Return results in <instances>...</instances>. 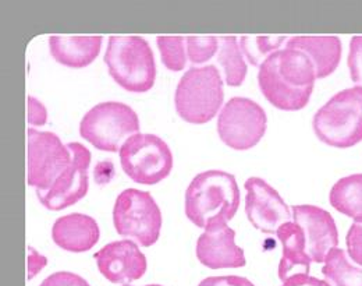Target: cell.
Wrapping results in <instances>:
<instances>
[{
    "mask_svg": "<svg viewBox=\"0 0 362 286\" xmlns=\"http://www.w3.org/2000/svg\"><path fill=\"white\" fill-rule=\"evenodd\" d=\"M317 74L310 57L297 49L274 52L259 67L258 84L264 96L280 110L304 109L314 91Z\"/></svg>",
    "mask_w": 362,
    "mask_h": 286,
    "instance_id": "1",
    "label": "cell"
},
{
    "mask_svg": "<svg viewBox=\"0 0 362 286\" xmlns=\"http://www.w3.org/2000/svg\"><path fill=\"white\" fill-rule=\"evenodd\" d=\"M240 189L235 178L223 171L197 175L185 191L187 218L198 228L223 225L234 218L240 207Z\"/></svg>",
    "mask_w": 362,
    "mask_h": 286,
    "instance_id": "2",
    "label": "cell"
},
{
    "mask_svg": "<svg viewBox=\"0 0 362 286\" xmlns=\"http://www.w3.org/2000/svg\"><path fill=\"white\" fill-rule=\"evenodd\" d=\"M105 63L112 79L129 93H148L155 86L153 52L142 37H109Z\"/></svg>",
    "mask_w": 362,
    "mask_h": 286,
    "instance_id": "3",
    "label": "cell"
},
{
    "mask_svg": "<svg viewBox=\"0 0 362 286\" xmlns=\"http://www.w3.org/2000/svg\"><path fill=\"white\" fill-rule=\"evenodd\" d=\"M314 133L326 145L351 148L362 142V87L332 96L314 116Z\"/></svg>",
    "mask_w": 362,
    "mask_h": 286,
    "instance_id": "4",
    "label": "cell"
},
{
    "mask_svg": "<svg viewBox=\"0 0 362 286\" xmlns=\"http://www.w3.org/2000/svg\"><path fill=\"white\" fill-rule=\"evenodd\" d=\"M223 80L216 66L191 67L176 90L175 103L181 119L192 125L211 122L223 105Z\"/></svg>",
    "mask_w": 362,
    "mask_h": 286,
    "instance_id": "5",
    "label": "cell"
},
{
    "mask_svg": "<svg viewBox=\"0 0 362 286\" xmlns=\"http://www.w3.org/2000/svg\"><path fill=\"white\" fill-rule=\"evenodd\" d=\"M136 112L122 102H102L90 108L80 123V136L106 152H120L129 139L139 133Z\"/></svg>",
    "mask_w": 362,
    "mask_h": 286,
    "instance_id": "6",
    "label": "cell"
},
{
    "mask_svg": "<svg viewBox=\"0 0 362 286\" xmlns=\"http://www.w3.org/2000/svg\"><path fill=\"white\" fill-rule=\"evenodd\" d=\"M162 212L148 191L127 189L116 198L113 224L120 236L133 239L142 247L153 246L160 236Z\"/></svg>",
    "mask_w": 362,
    "mask_h": 286,
    "instance_id": "7",
    "label": "cell"
},
{
    "mask_svg": "<svg viewBox=\"0 0 362 286\" xmlns=\"http://www.w3.org/2000/svg\"><path fill=\"white\" fill-rule=\"evenodd\" d=\"M119 155L124 173L139 185H158L173 169V154L169 145L155 135L138 133L126 142Z\"/></svg>",
    "mask_w": 362,
    "mask_h": 286,
    "instance_id": "8",
    "label": "cell"
},
{
    "mask_svg": "<svg viewBox=\"0 0 362 286\" xmlns=\"http://www.w3.org/2000/svg\"><path fill=\"white\" fill-rule=\"evenodd\" d=\"M27 183L35 191L49 190L69 169L73 154L50 132L30 127L27 132Z\"/></svg>",
    "mask_w": 362,
    "mask_h": 286,
    "instance_id": "9",
    "label": "cell"
},
{
    "mask_svg": "<svg viewBox=\"0 0 362 286\" xmlns=\"http://www.w3.org/2000/svg\"><path fill=\"white\" fill-rule=\"evenodd\" d=\"M218 135L235 151H247L262 140L268 127L267 112L252 99L235 96L222 108L218 118Z\"/></svg>",
    "mask_w": 362,
    "mask_h": 286,
    "instance_id": "10",
    "label": "cell"
},
{
    "mask_svg": "<svg viewBox=\"0 0 362 286\" xmlns=\"http://www.w3.org/2000/svg\"><path fill=\"white\" fill-rule=\"evenodd\" d=\"M73 161L69 169L46 191H37L41 204L49 211H62L84 198L90 188V152L80 143H69Z\"/></svg>",
    "mask_w": 362,
    "mask_h": 286,
    "instance_id": "11",
    "label": "cell"
},
{
    "mask_svg": "<svg viewBox=\"0 0 362 286\" xmlns=\"http://www.w3.org/2000/svg\"><path fill=\"white\" fill-rule=\"evenodd\" d=\"M245 214L252 227L262 234L276 235L291 222L293 212L280 194L261 178H250L245 185Z\"/></svg>",
    "mask_w": 362,
    "mask_h": 286,
    "instance_id": "12",
    "label": "cell"
},
{
    "mask_svg": "<svg viewBox=\"0 0 362 286\" xmlns=\"http://www.w3.org/2000/svg\"><path fill=\"white\" fill-rule=\"evenodd\" d=\"M99 273L112 284L130 285L146 273V258L130 239L106 244L93 254Z\"/></svg>",
    "mask_w": 362,
    "mask_h": 286,
    "instance_id": "13",
    "label": "cell"
},
{
    "mask_svg": "<svg viewBox=\"0 0 362 286\" xmlns=\"http://www.w3.org/2000/svg\"><path fill=\"white\" fill-rule=\"evenodd\" d=\"M293 219L301 228L305 250L313 263H325L326 256L339 246V232L333 217L317 205H294Z\"/></svg>",
    "mask_w": 362,
    "mask_h": 286,
    "instance_id": "14",
    "label": "cell"
},
{
    "mask_svg": "<svg viewBox=\"0 0 362 286\" xmlns=\"http://www.w3.org/2000/svg\"><path fill=\"white\" fill-rule=\"evenodd\" d=\"M234 238L235 232L227 224L206 228L197 241L199 263L211 270L244 267L247 263L244 250L235 244Z\"/></svg>",
    "mask_w": 362,
    "mask_h": 286,
    "instance_id": "15",
    "label": "cell"
},
{
    "mask_svg": "<svg viewBox=\"0 0 362 286\" xmlns=\"http://www.w3.org/2000/svg\"><path fill=\"white\" fill-rule=\"evenodd\" d=\"M100 231L96 221L84 214H69L53 224L52 239L60 248L70 253H86L99 240Z\"/></svg>",
    "mask_w": 362,
    "mask_h": 286,
    "instance_id": "16",
    "label": "cell"
},
{
    "mask_svg": "<svg viewBox=\"0 0 362 286\" xmlns=\"http://www.w3.org/2000/svg\"><path fill=\"white\" fill-rule=\"evenodd\" d=\"M100 35H52L49 49L52 57L67 67L83 69L99 56Z\"/></svg>",
    "mask_w": 362,
    "mask_h": 286,
    "instance_id": "17",
    "label": "cell"
},
{
    "mask_svg": "<svg viewBox=\"0 0 362 286\" xmlns=\"http://www.w3.org/2000/svg\"><path fill=\"white\" fill-rule=\"evenodd\" d=\"M286 48L304 52L315 67L317 79H325L334 73L341 59V41L339 37H291Z\"/></svg>",
    "mask_w": 362,
    "mask_h": 286,
    "instance_id": "18",
    "label": "cell"
},
{
    "mask_svg": "<svg viewBox=\"0 0 362 286\" xmlns=\"http://www.w3.org/2000/svg\"><path fill=\"white\" fill-rule=\"evenodd\" d=\"M276 236L281 241L283 256L279 264V278L281 282L300 274H310L311 258L305 250V239L296 222L284 224Z\"/></svg>",
    "mask_w": 362,
    "mask_h": 286,
    "instance_id": "19",
    "label": "cell"
},
{
    "mask_svg": "<svg viewBox=\"0 0 362 286\" xmlns=\"http://www.w3.org/2000/svg\"><path fill=\"white\" fill-rule=\"evenodd\" d=\"M332 207L356 222H362V173L341 178L329 194Z\"/></svg>",
    "mask_w": 362,
    "mask_h": 286,
    "instance_id": "20",
    "label": "cell"
},
{
    "mask_svg": "<svg viewBox=\"0 0 362 286\" xmlns=\"http://www.w3.org/2000/svg\"><path fill=\"white\" fill-rule=\"evenodd\" d=\"M322 274L330 286H362V267L353 264L349 254L339 247L326 256Z\"/></svg>",
    "mask_w": 362,
    "mask_h": 286,
    "instance_id": "21",
    "label": "cell"
},
{
    "mask_svg": "<svg viewBox=\"0 0 362 286\" xmlns=\"http://www.w3.org/2000/svg\"><path fill=\"white\" fill-rule=\"evenodd\" d=\"M218 62L226 77L227 86L240 87L247 76V63L235 37H219Z\"/></svg>",
    "mask_w": 362,
    "mask_h": 286,
    "instance_id": "22",
    "label": "cell"
},
{
    "mask_svg": "<svg viewBox=\"0 0 362 286\" xmlns=\"http://www.w3.org/2000/svg\"><path fill=\"white\" fill-rule=\"evenodd\" d=\"M287 42V37L284 35H264V37H251L244 35L240 38V48L244 53L245 59L252 64L261 67V64L273 55L274 52Z\"/></svg>",
    "mask_w": 362,
    "mask_h": 286,
    "instance_id": "23",
    "label": "cell"
},
{
    "mask_svg": "<svg viewBox=\"0 0 362 286\" xmlns=\"http://www.w3.org/2000/svg\"><path fill=\"white\" fill-rule=\"evenodd\" d=\"M158 48L160 50L162 63L170 72H181L187 64V49L185 38L173 35V37H158Z\"/></svg>",
    "mask_w": 362,
    "mask_h": 286,
    "instance_id": "24",
    "label": "cell"
},
{
    "mask_svg": "<svg viewBox=\"0 0 362 286\" xmlns=\"http://www.w3.org/2000/svg\"><path fill=\"white\" fill-rule=\"evenodd\" d=\"M187 56L191 63L202 64L209 62L219 50V37H185Z\"/></svg>",
    "mask_w": 362,
    "mask_h": 286,
    "instance_id": "25",
    "label": "cell"
},
{
    "mask_svg": "<svg viewBox=\"0 0 362 286\" xmlns=\"http://www.w3.org/2000/svg\"><path fill=\"white\" fill-rule=\"evenodd\" d=\"M347 64L351 80L362 87V35H356L351 38Z\"/></svg>",
    "mask_w": 362,
    "mask_h": 286,
    "instance_id": "26",
    "label": "cell"
},
{
    "mask_svg": "<svg viewBox=\"0 0 362 286\" xmlns=\"http://www.w3.org/2000/svg\"><path fill=\"white\" fill-rule=\"evenodd\" d=\"M346 244L351 260L362 267V222H354L346 236Z\"/></svg>",
    "mask_w": 362,
    "mask_h": 286,
    "instance_id": "27",
    "label": "cell"
},
{
    "mask_svg": "<svg viewBox=\"0 0 362 286\" xmlns=\"http://www.w3.org/2000/svg\"><path fill=\"white\" fill-rule=\"evenodd\" d=\"M40 286H90L83 277L69 273V271H59L49 275L42 281Z\"/></svg>",
    "mask_w": 362,
    "mask_h": 286,
    "instance_id": "28",
    "label": "cell"
},
{
    "mask_svg": "<svg viewBox=\"0 0 362 286\" xmlns=\"http://www.w3.org/2000/svg\"><path fill=\"white\" fill-rule=\"evenodd\" d=\"M46 119L45 106L34 96H28V123L33 126H44L47 122Z\"/></svg>",
    "mask_w": 362,
    "mask_h": 286,
    "instance_id": "29",
    "label": "cell"
},
{
    "mask_svg": "<svg viewBox=\"0 0 362 286\" xmlns=\"http://www.w3.org/2000/svg\"><path fill=\"white\" fill-rule=\"evenodd\" d=\"M198 286H255L250 280L237 275L228 277H209Z\"/></svg>",
    "mask_w": 362,
    "mask_h": 286,
    "instance_id": "30",
    "label": "cell"
},
{
    "mask_svg": "<svg viewBox=\"0 0 362 286\" xmlns=\"http://www.w3.org/2000/svg\"><path fill=\"white\" fill-rule=\"evenodd\" d=\"M281 286H330L326 281L310 277L308 274H300L288 278Z\"/></svg>",
    "mask_w": 362,
    "mask_h": 286,
    "instance_id": "31",
    "label": "cell"
},
{
    "mask_svg": "<svg viewBox=\"0 0 362 286\" xmlns=\"http://www.w3.org/2000/svg\"><path fill=\"white\" fill-rule=\"evenodd\" d=\"M124 286H132V285H124ZM144 286H162V285H144Z\"/></svg>",
    "mask_w": 362,
    "mask_h": 286,
    "instance_id": "32",
    "label": "cell"
}]
</instances>
